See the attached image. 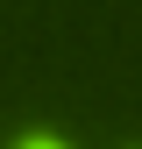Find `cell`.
Segmentation results:
<instances>
[{"instance_id": "cell-1", "label": "cell", "mask_w": 142, "mask_h": 149, "mask_svg": "<svg viewBox=\"0 0 142 149\" xmlns=\"http://www.w3.org/2000/svg\"><path fill=\"white\" fill-rule=\"evenodd\" d=\"M22 149H71V142H64V135H29Z\"/></svg>"}]
</instances>
